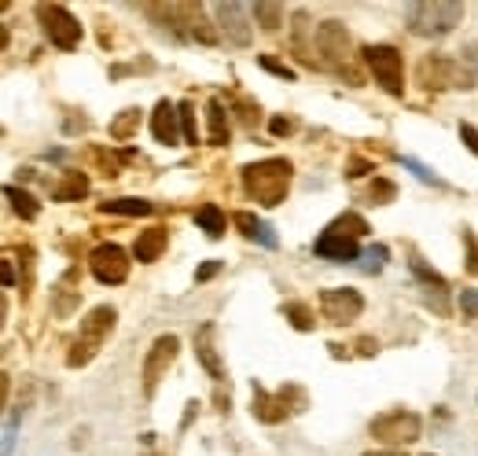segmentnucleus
Listing matches in <instances>:
<instances>
[{
  "instance_id": "5701e85b",
  "label": "nucleus",
  "mask_w": 478,
  "mask_h": 456,
  "mask_svg": "<svg viewBox=\"0 0 478 456\" xmlns=\"http://www.w3.org/2000/svg\"><path fill=\"white\" fill-rule=\"evenodd\" d=\"M103 214H118V218H147V214H155V203H147V199H107V203H103Z\"/></svg>"
},
{
  "instance_id": "473e14b6",
  "label": "nucleus",
  "mask_w": 478,
  "mask_h": 456,
  "mask_svg": "<svg viewBox=\"0 0 478 456\" xmlns=\"http://www.w3.org/2000/svg\"><path fill=\"white\" fill-rule=\"evenodd\" d=\"M258 63H261L268 74H276V78H284V81H294V70H291L287 63H276L273 55H258Z\"/></svg>"
},
{
  "instance_id": "f8f14e48",
  "label": "nucleus",
  "mask_w": 478,
  "mask_h": 456,
  "mask_svg": "<svg viewBox=\"0 0 478 456\" xmlns=\"http://www.w3.org/2000/svg\"><path fill=\"white\" fill-rule=\"evenodd\" d=\"M320 313L332 324H353L365 313V298L357 287H324L320 291Z\"/></svg>"
},
{
  "instance_id": "58836bf2",
  "label": "nucleus",
  "mask_w": 478,
  "mask_h": 456,
  "mask_svg": "<svg viewBox=\"0 0 478 456\" xmlns=\"http://www.w3.org/2000/svg\"><path fill=\"white\" fill-rule=\"evenodd\" d=\"M464 243H467V269H471V272H478V247H474V239H471V236H464Z\"/></svg>"
},
{
  "instance_id": "393cba45",
  "label": "nucleus",
  "mask_w": 478,
  "mask_h": 456,
  "mask_svg": "<svg viewBox=\"0 0 478 456\" xmlns=\"http://www.w3.org/2000/svg\"><path fill=\"white\" fill-rule=\"evenodd\" d=\"M88 195V177L85 173H67L63 185L52 188V199L55 203H74V199H85Z\"/></svg>"
},
{
  "instance_id": "7c9ffc66",
  "label": "nucleus",
  "mask_w": 478,
  "mask_h": 456,
  "mask_svg": "<svg viewBox=\"0 0 478 456\" xmlns=\"http://www.w3.org/2000/svg\"><path fill=\"white\" fill-rule=\"evenodd\" d=\"M284 317H291V324H294L298 331H309V327H313V317H309V310L302 306V302H287V306H284Z\"/></svg>"
},
{
  "instance_id": "aec40b11",
  "label": "nucleus",
  "mask_w": 478,
  "mask_h": 456,
  "mask_svg": "<svg viewBox=\"0 0 478 456\" xmlns=\"http://www.w3.org/2000/svg\"><path fill=\"white\" fill-rule=\"evenodd\" d=\"M206 137H210L214 147H225L228 144V111H225L221 100L206 104Z\"/></svg>"
},
{
  "instance_id": "9d476101",
  "label": "nucleus",
  "mask_w": 478,
  "mask_h": 456,
  "mask_svg": "<svg viewBox=\"0 0 478 456\" xmlns=\"http://www.w3.org/2000/svg\"><path fill=\"white\" fill-rule=\"evenodd\" d=\"M177 353H181V339H177V336H159V339L152 343V350H147V357H144V372H140L147 398H152V394L159 390V383H162L166 372L173 369Z\"/></svg>"
},
{
  "instance_id": "1a4fd4ad",
  "label": "nucleus",
  "mask_w": 478,
  "mask_h": 456,
  "mask_svg": "<svg viewBox=\"0 0 478 456\" xmlns=\"http://www.w3.org/2000/svg\"><path fill=\"white\" fill-rule=\"evenodd\" d=\"M37 19L45 37L59 48V52H74L81 45V22L63 8V4H37Z\"/></svg>"
},
{
  "instance_id": "72a5a7b5",
  "label": "nucleus",
  "mask_w": 478,
  "mask_h": 456,
  "mask_svg": "<svg viewBox=\"0 0 478 456\" xmlns=\"http://www.w3.org/2000/svg\"><path fill=\"white\" fill-rule=\"evenodd\" d=\"M221 269H225V261H218V258L202 261V265H199V272H195V284H206V280H214V277H218Z\"/></svg>"
},
{
  "instance_id": "4c0bfd02",
  "label": "nucleus",
  "mask_w": 478,
  "mask_h": 456,
  "mask_svg": "<svg viewBox=\"0 0 478 456\" xmlns=\"http://www.w3.org/2000/svg\"><path fill=\"white\" fill-rule=\"evenodd\" d=\"M405 166H408L416 177H420V180H427V185H441V180H438V177H434L427 166H420V162H416V159H405Z\"/></svg>"
},
{
  "instance_id": "f3484780",
  "label": "nucleus",
  "mask_w": 478,
  "mask_h": 456,
  "mask_svg": "<svg viewBox=\"0 0 478 456\" xmlns=\"http://www.w3.org/2000/svg\"><path fill=\"white\" fill-rule=\"evenodd\" d=\"M166 243H169V232L166 228H147L133 243V258L136 261H159V254L166 251Z\"/></svg>"
},
{
  "instance_id": "6ab92c4d",
  "label": "nucleus",
  "mask_w": 478,
  "mask_h": 456,
  "mask_svg": "<svg viewBox=\"0 0 478 456\" xmlns=\"http://www.w3.org/2000/svg\"><path fill=\"white\" fill-rule=\"evenodd\" d=\"M254 416L261 419V423H276V419H284L287 416V402H284V390L276 394H268V390H261V386H254Z\"/></svg>"
},
{
  "instance_id": "20e7f679",
  "label": "nucleus",
  "mask_w": 478,
  "mask_h": 456,
  "mask_svg": "<svg viewBox=\"0 0 478 456\" xmlns=\"http://www.w3.org/2000/svg\"><path fill=\"white\" fill-rule=\"evenodd\" d=\"M114 324H118V310H114V306H96L93 313H88V317L81 320V327H78V343L70 346V357H67L70 369H85V364L100 353V346L111 339Z\"/></svg>"
},
{
  "instance_id": "c756f323",
  "label": "nucleus",
  "mask_w": 478,
  "mask_h": 456,
  "mask_svg": "<svg viewBox=\"0 0 478 456\" xmlns=\"http://www.w3.org/2000/svg\"><path fill=\"white\" fill-rule=\"evenodd\" d=\"M177 111H181V133H185L188 147H195V144H199V121H195V107H192L188 100H181V104H177Z\"/></svg>"
},
{
  "instance_id": "2f4dec72",
  "label": "nucleus",
  "mask_w": 478,
  "mask_h": 456,
  "mask_svg": "<svg viewBox=\"0 0 478 456\" xmlns=\"http://www.w3.org/2000/svg\"><path fill=\"white\" fill-rule=\"evenodd\" d=\"M412 272H416V277H420L424 284H434V291H449V287H445V280L438 277V272H434V269H427V265H424V258H416V254H412Z\"/></svg>"
},
{
  "instance_id": "79ce46f5",
  "label": "nucleus",
  "mask_w": 478,
  "mask_h": 456,
  "mask_svg": "<svg viewBox=\"0 0 478 456\" xmlns=\"http://www.w3.org/2000/svg\"><path fill=\"white\" fill-rule=\"evenodd\" d=\"M0 280H4V287H15V269H12V261H4V269H0Z\"/></svg>"
},
{
  "instance_id": "f704fd0d",
  "label": "nucleus",
  "mask_w": 478,
  "mask_h": 456,
  "mask_svg": "<svg viewBox=\"0 0 478 456\" xmlns=\"http://www.w3.org/2000/svg\"><path fill=\"white\" fill-rule=\"evenodd\" d=\"M361 258H365V269H368V272H379V269H383V261H386V247H379V243H375V247H372V251H365Z\"/></svg>"
},
{
  "instance_id": "6e6552de",
  "label": "nucleus",
  "mask_w": 478,
  "mask_h": 456,
  "mask_svg": "<svg viewBox=\"0 0 478 456\" xmlns=\"http://www.w3.org/2000/svg\"><path fill=\"white\" fill-rule=\"evenodd\" d=\"M416 78H420L424 88H471L474 78L467 67H460L449 55H424L420 67H416Z\"/></svg>"
},
{
  "instance_id": "a211bd4d",
  "label": "nucleus",
  "mask_w": 478,
  "mask_h": 456,
  "mask_svg": "<svg viewBox=\"0 0 478 456\" xmlns=\"http://www.w3.org/2000/svg\"><path fill=\"white\" fill-rule=\"evenodd\" d=\"M74 280H78V272L70 269L67 277L55 284V298H52V310H55V317H70V313L78 310V302H81V291L74 287Z\"/></svg>"
},
{
  "instance_id": "b1692460",
  "label": "nucleus",
  "mask_w": 478,
  "mask_h": 456,
  "mask_svg": "<svg viewBox=\"0 0 478 456\" xmlns=\"http://www.w3.org/2000/svg\"><path fill=\"white\" fill-rule=\"evenodd\" d=\"M4 199L12 203V210L22 218V221H37V214H41V203L29 195V192H22V188H15V185H8L4 188Z\"/></svg>"
},
{
  "instance_id": "7ed1b4c3",
  "label": "nucleus",
  "mask_w": 478,
  "mask_h": 456,
  "mask_svg": "<svg viewBox=\"0 0 478 456\" xmlns=\"http://www.w3.org/2000/svg\"><path fill=\"white\" fill-rule=\"evenodd\" d=\"M147 15H155L162 26H169L185 41H202V45L218 41V29H210V22H206L202 4H147Z\"/></svg>"
},
{
  "instance_id": "c85d7f7f",
  "label": "nucleus",
  "mask_w": 478,
  "mask_h": 456,
  "mask_svg": "<svg viewBox=\"0 0 478 456\" xmlns=\"http://www.w3.org/2000/svg\"><path fill=\"white\" fill-rule=\"evenodd\" d=\"M394 195H398V188L391 185V180H386V177H372L365 199H368L372 206H386V203H394Z\"/></svg>"
},
{
  "instance_id": "a19ab883",
  "label": "nucleus",
  "mask_w": 478,
  "mask_h": 456,
  "mask_svg": "<svg viewBox=\"0 0 478 456\" xmlns=\"http://www.w3.org/2000/svg\"><path fill=\"white\" fill-rule=\"evenodd\" d=\"M291 129H294V126H291V118H273V133H276V137H287Z\"/></svg>"
},
{
  "instance_id": "ea45409f",
  "label": "nucleus",
  "mask_w": 478,
  "mask_h": 456,
  "mask_svg": "<svg viewBox=\"0 0 478 456\" xmlns=\"http://www.w3.org/2000/svg\"><path fill=\"white\" fill-rule=\"evenodd\" d=\"M467 70H471V78L478 81V45L467 48Z\"/></svg>"
},
{
  "instance_id": "9b49d317",
  "label": "nucleus",
  "mask_w": 478,
  "mask_h": 456,
  "mask_svg": "<svg viewBox=\"0 0 478 456\" xmlns=\"http://www.w3.org/2000/svg\"><path fill=\"white\" fill-rule=\"evenodd\" d=\"M214 19H218V34H225V41H232L235 48H247L254 41V26H251V8L235 4V0H218L214 4Z\"/></svg>"
},
{
  "instance_id": "4be33fe9",
  "label": "nucleus",
  "mask_w": 478,
  "mask_h": 456,
  "mask_svg": "<svg viewBox=\"0 0 478 456\" xmlns=\"http://www.w3.org/2000/svg\"><path fill=\"white\" fill-rule=\"evenodd\" d=\"M195 225L206 232V236H210V239H221L225 236V210L221 206H214V203H202L199 210H195Z\"/></svg>"
},
{
  "instance_id": "39448f33",
  "label": "nucleus",
  "mask_w": 478,
  "mask_h": 456,
  "mask_svg": "<svg viewBox=\"0 0 478 456\" xmlns=\"http://www.w3.org/2000/svg\"><path fill=\"white\" fill-rule=\"evenodd\" d=\"M317 52L324 55V67L346 74L353 85L361 81L357 70H353V37H350V29L339 19H327V22L317 26Z\"/></svg>"
},
{
  "instance_id": "bb28decb",
  "label": "nucleus",
  "mask_w": 478,
  "mask_h": 456,
  "mask_svg": "<svg viewBox=\"0 0 478 456\" xmlns=\"http://www.w3.org/2000/svg\"><path fill=\"white\" fill-rule=\"evenodd\" d=\"M327 228L339 232V236H346V239H357V243H361V236H368V221H365L361 214H353V210H350V214H342V218H335Z\"/></svg>"
},
{
  "instance_id": "e433bc0d",
  "label": "nucleus",
  "mask_w": 478,
  "mask_h": 456,
  "mask_svg": "<svg viewBox=\"0 0 478 456\" xmlns=\"http://www.w3.org/2000/svg\"><path fill=\"white\" fill-rule=\"evenodd\" d=\"M460 310L467 317H478V291H460Z\"/></svg>"
},
{
  "instance_id": "37998d69",
  "label": "nucleus",
  "mask_w": 478,
  "mask_h": 456,
  "mask_svg": "<svg viewBox=\"0 0 478 456\" xmlns=\"http://www.w3.org/2000/svg\"><path fill=\"white\" fill-rule=\"evenodd\" d=\"M365 456H401V452H394V449H383V452H365Z\"/></svg>"
},
{
  "instance_id": "f03ea898",
  "label": "nucleus",
  "mask_w": 478,
  "mask_h": 456,
  "mask_svg": "<svg viewBox=\"0 0 478 456\" xmlns=\"http://www.w3.org/2000/svg\"><path fill=\"white\" fill-rule=\"evenodd\" d=\"M408 29L416 37H445L464 22V4L460 0H416L405 8Z\"/></svg>"
},
{
  "instance_id": "f257e3e1",
  "label": "nucleus",
  "mask_w": 478,
  "mask_h": 456,
  "mask_svg": "<svg viewBox=\"0 0 478 456\" xmlns=\"http://www.w3.org/2000/svg\"><path fill=\"white\" fill-rule=\"evenodd\" d=\"M291 173L294 166L287 159H261L243 166V192L258 206H280L291 192Z\"/></svg>"
},
{
  "instance_id": "412c9836",
  "label": "nucleus",
  "mask_w": 478,
  "mask_h": 456,
  "mask_svg": "<svg viewBox=\"0 0 478 456\" xmlns=\"http://www.w3.org/2000/svg\"><path fill=\"white\" fill-rule=\"evenodd\" d=\"M232 221H235V228L243 232L247 239H258V243H265V247H276V236H273V228H268L265 221H258L254 214H247V210H239V214H235Z\"/></svg>"
},
{
  "instance_id": "cd10ccee",
  "label": "nucleus",
  "mask_w": 478,
  "mask_h": 456,
  "mask_svg": "<svg viewBox=\"0 0 478 456\" xmlns=\"http://www.w3.org/2000/svg\"><path fill=\"white\" fill-rule=\"evenodd\" d=\"M140 107H129V111H122V114H118L114 121H111V137L114 140H129L136 129H140Z\"/></svg>"
},
{
  "instance_id": "dca6fc26",
  "label": "nucleus",
  "mask_w": 478,
  "mask_h": 456,
  "mask_svg": "<svg viewBox=\"0 0 478 456\" xmlns=\"http://www.w3.org/2000/svg\"><path fill=\"white\" fill-rule=\"evenodd\" d=\"M214 336H218V324L206 320L199 331H195V357L206 372H210L214 379H225V361L218 357V346H214Z\"/></svg>"
},
{
  "instance_id": "a878e982",
  "label": "nucleus",
  "mask_w": 478,
  "mask_h": 456,
  "mask_svg": "<svg viewBox=\"0 0 478 456\" xmlns=\"http://www.w3.org/2000/svg\"><path fill=\"white\" fill-rule=\"evenodd\" d=\"M254 19L261 22L265 34H276V29L284 26V4H276V0H254Z\"/></svg>"
},
{
  "instance_id": "4468645a",
  "label": "nucleus",
  "mask_w": 478,
  "mask_h": 456,
  "mask_svg": "<svg viewBox=\"0 0 478 456\" xmlns=\"http://www.w3.org/2000/svg\"><path fill=\"white\" fill-rule=\"evenodd\" d=\"M152 137L166 147H177V140H181V111H177V104L169 100H159L155 111H152Z\"/></svg>"
},
{
  "instance_id": "ddd939ff",
  "label": "nucleus",
  "mask_w": 478,
  "mask_h": 456,
  "mask_svg": "<svg viewBox=\"0 0 478 456\" xmlns=\"http://www.w3.org/2000/svg\"><path fill=\"white\" fill-rule=\"evenodd\" d=\"M88 269H93V277L107 287H118L126 284L129 277V254L118 247V243H100V247L88 254Z\"/></svg>"
},
{
  "instance_id": "2eb2a0df",
  "label": "nucleus",
  "mask_w": 478,
  "mask_h": 456,
  "mask_svg": "<svg viewBox=\"0 0 478 456\" xmlns=\"http://www.w3.org/2000/svg\"><path fill=\"white\" fill-rule=\"evenodd\" d=\"M313 254L317 258H332V261H353V258H361V243L357 239H346L332 228H324L320 239L313 243Z\"/></svg>"
},
{
  "instance_id": "c9c22d12",
  "label": "nucleus",
  "mask_w": 478,
  "mask_h": 456,
  "mask_svg": "<svg viewBox=\"0 0 478 456\" xmlns=\"http://www.w3.org/2000/svg\"><path fill=\"white\" fill-rule=\"evenodd\" d=\"M460 140L467 144L471 155H478V129L471 126V121H460Z\"/></svg>"
},
{
  "instance_id": "0eeeda50",
  "label": "nucleus",
  "mask_w": 478,
  "mask_h": 456,
  "mask_svg": "<svg viewBox=\"0 0 478 456\" xmlns=\"http://www.w3.org/2000/svg\"><path fill=\"white\" fill-rule=\"evenodd\" d=\"M372 438H379L383 445H412L416 438L424 435V419L408 412V409H391L372 419Z\"/></svg>"
},
{
  "instance_id": "423d86ee",
  "label": "nucleus",
  "mask_w": 478,
  "mask_h": 456,
  "mask_svg": "<svg viewBox=\"0 0 478 456\" xmlns=\"http://www.w3.org/2000/svg\"><path fill=\"white\" fill-rule=\"evenodd\" d=\"M361 55H365V67L372 70V78L383 85V93H391V96L405 93V63L394 45H368Z\"/></svg>"
}]
</instances>
